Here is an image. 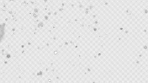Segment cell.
Instances as JSON below:
<instances>
[{"mask_svg":"<svg viewBox=\"0 0 148 83\" xmlns=\"http://www.w3.org/2000/svg\"><path fill=\"white\" fill-rule=\"evenodd\" d=\"M4 32H5V30H4V26L0 25V43L4 38Z\"/></svg>","mask_w":148,"mask_h":83,"instance_id":"1","label":"cell"}]
</instances>
